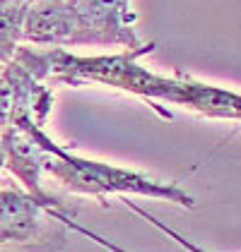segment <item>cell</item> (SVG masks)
<instances>
[{
  "label": "cell",
  "mask_w": 241,
  "mask_h": 252,
  "mask_svg": "<svg viewBox=\"0 0 241 252\" xmlns=\"http://www.w3.org/2000/svg\"><path fill=\"white\" fill-rule=\"evenodd\" d=\"M32 132L43 147V173L58 180L68 192L94 197V199L114 197V194L116 197L138 194V197L161 199L183 209L196 207L193 194L183 190L176 180H157L135 168L114 166L109 161L73 154L70 149H63L60 144H56L41 125H32Z\"/></svg>",
  "instance_id": "1"
},
{
  "label": "cell",
  "mask_w": 241,
  "mask_h": 252,
  "mask_svg": "<svg viewBox=\"0 0 241 252\" xmlns=\"http://www.w3.org/2000/svg\"><path fill=\"white\" fill-rule=\"evenodd\" d=\"M75 41L73 46H125L142 48L135 36L130 0H73Z\"/></svg>",
  "instance_id": "2"
},
{
  "label": "cell",
  "mask_w": 241,
  "mask_h": 252,
  "mask_svg": "<svg viewBox=\"0 0 241 252\" xmlns=\"http://www.w3.org/2000/svg\"><path fill=\"white\" fill-rule=\"evenodd\" d=\"M179 106L202 118L241 123V92L217 87V84H207V82H201L191 75H183Z\"/></svg>",
  "instance_id": "3"
},
{
  "label": "cell",
  "mask_w": 241,
  "mask_h": 252,
  "mask_svg": "<svg viewBox=\"0 0 241 252\" xmlns=\"http://www.w3.org/2000/svg\"><path fill=\"white\" fill-rule=\"evenodd\" d=\"M123 204H125V207H128V209H130L133 214H138V216H140L142 221H147L150 226H155V228H157L160 233H164V235H169V238H171V240H174V243L179 245L181 250H186V252H212V250H207V248H202V245H198V243H193V240H188L186 235H181L179 231H174L171 226L161 223L160 219H155L152 214H150V212H145V209H142V207H138L135 202H128V199H125Z\"/></svg>",
  "instance_id": "4"
},
{
  "label": "cell",
  "mask_w": 241,
  "mask_h": 252,
  "mask_svg": "<svg viewBox=\"0 0 241 252\" xmlns=\"http://www.w3.org/2000/svg\"><path fill=\"white\" fill-rule=\"evenodd\" d=\"M0 168H2V142H0Z\"/></svg>",
  "instance_id": "5"
},
{
  "label": "cell",
  "mask_w": 241,
  "mask_h": 252,
  "mask_svg": "<svg viewBox=\"0 0 241 252\" xmlns=\"http://www.w3.org/2000/svg\"><path fill=\"white\" fill-rule=\"evenodd\" d=\"M29 2H32V0H29Z\"/></svg>",
  "instance_id": "6"
}]
</instances>
